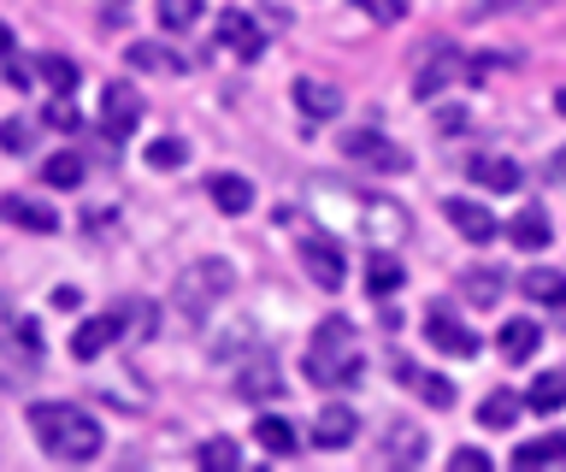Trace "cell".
<instances>
[{"mask_svg":"<svg viewBox=\"0 0 566 472\" xmlns=\"http://www.w3.org/2000/svg\"><path fill=\"white\" fill-rule=\"evenodd\" d=\"M30 437L65 466H83V461H95V454L106 449L101 419L88 408H77V401H35L30 408Z\"/></svg>","mask_w":566,"mask_h":472,"instance_id":"6da1fadb","label":"cell"},{"mask_svg":"<svg viewBox=\"0 0 566 472\" xmlns=\"http://www.w3.org/2000/svg\"><path fill=\"white\" fill-rule=\"evenodd\" d=\"M360 373H366V355H360L354 325L325 319L307 343V378L318 384V390H348V384H360Z\"/></svg>","mask_w":566,"mask_h":472,"instance_id":"7a4b0ae2","label":"cell"},{"mask_svg":"<svg viewBox=\"0 0 566 472\" xmlns=\"http://www.w3.org/2000/svg\"><path fill=\"white\" fill-rule=\"evenodd\" d=\"M230 284H237V266H230V260H195V266L177 277V307H184L189 319H207V313L230 295Z\"/></svg>","mask_w":566,"mask_h":472,"instance_id":"3957f363","label":"cell"},{"mask_svg":"<svg viewBox=\"0 0 566 472\" xmlns=\"http://www.w3.org/2000/svg\"><path fill=\"white\" fill-rule=\"evenodd\" d=\"M472 77V60L460 54V48H449V42H437L431 48V60L413 72V95L419 101H431V95H442V90H454V83H467Z\"/></svg>","mask_w":566,"mask_h":472,"instance_id":"277c9868","label":"cell"},{"mask_svg":"<svg viewBox=\"0 0 566 472\" xmlns=\"http://www.w3.org/2000/svg\"><path fill=\"white\" fill-rule=\"evenodd\" d=\"M301 272H307L318 290H343V277H348V254H343V242L307 231V237H301Z\"/></svg>","mask_w":566,"mask_h":472,"instance_id":"5b68a950","label":"cell"},{"mask_svg":"<svg viewBox=\"0 0 566 472\" xmlns=\"http://www.w3.org/2000/svg\"><path fill=\"white\" fill-rule=\"evenodd\" d=\"M424 343L431 348H442V355H454V360H472L478 355V331L460 319L454 307H424Z\"/></svg>","mask_w":566,"mask_h":472,"instance_id":"8992f818","label":"cell"},{"mask_svg":"<svg viewBox=\"0 0 566 472\" xmlns=\"http://www.w3.org/2000/svg\"><path fill=\"white\" fill-rule=\"evenodd\" d=\"M343 154H348V160H360V166H378V171H401L407 166V154L389 143L384 130H371V125L343 130Z\"/></svg>","mask_w":566,"mask_h":472,"instance_id":"52a82bcc","label":"cell"},{"mask_svg":"<svg viewBox=\"0 0 566 472\" xmlns=\"http://www.w3.org/2000/svg\"><path fill=\"white\" fill-rule=\"evenodd\" d=\"M142 125V90H130V83H106L101 90V130L113 136V143H124Z\"/></svg>","mask_w":566,"mask_h":472,"instance_id":"ba28073f","label":"cell"},{"mask_svg":"<svg viewBox=\"0 0 566 472\" xmlns=\"http://www.w3.org/2000/svg\"><path fill=\"white\" fill-rule=\"evenodd\" d=\"M124 319H130V313H101V319H83L77 331H71V355H77V360H101L106 348L130 331Z\"/></svg>","mask_w":566,"mask_h":472,"instance_id":"9c48e42d","label":"cell"},{"mask_svg":"<svg viewBox=\"0 0 566 472\" xmlns=\"http://www.w3.org/2000/svg\"><path fill=\"white\" fill-rule=\"evenodd\" d=\"M219 48H224V54H237V60L248 65V60H260V54H265V36H260V24L248 19V12L230 7V12H219Z\"/></svg>","mask_w":566,"mask_h":472,"instance_id":"30bf717a","label":"cell"},{"mask_svg":"<svg viewBox=\"0 0 566 472\" xmlns=\"http://www.w3.org/2000/svg\"><path fill=\"white\" fill-rule=\"evenodd\" d=\"M467 178L484 183V189H495V196H513V189L525 183V171L513 166L507 154H472V160H467Z\"/></svg>","mask_w":566,"mask_h":472,"instance_id":"8fae6325","label":"cell"},{"mask_svg":"<svg viewBox=\"0 0 566 472\" xmlns=\"http://www.w3.org/2000/svg\"><path fill=\"white\" fill-rule=\"evenodd\" d=\"M0 219L18 224V231H35V237L60 231V213H53L48 201H35V196H0Z\"/></svg>","mask_w":566,"mask_h":472,"instance_id":"7c38bea8","label":"cell"},{"mask_svg":"<svg viewBox=\"0 0 566 472\" xmlns=\"http://www.w3.org/2000/svg\"><path fill=\"white\" fill-rule=\"evenodd\" d=\"M354 437H360V413L343 408V401H331V408L313 419V443L318 449H348Z\"/></svg>","mask_w":566,"mask_h":472,"instance_id":"4fadbf2b","label":"cell"},{"mask_svg":"<svg viewBox=\"0 0 566 472\" xmlns=\"http://www.w3.org/2000/svg\"><path fill=\"white\" fill-rule=\"evenodd\" d=\"M207 196H212V207H219V213H248V207H254V183L242 178V171H212L207 178Z\"/></svg>","mask_w":566,"mask_h":472,"instance_id":"5bb4252c","label":"cell"},{"mask_svg":"<svg viewBox=\"0 0 566 472\" xmlns=\"http://www.w3.org/2000/svg\"><path fill=\"white\" fill-rule=\"evenodd\" d=\"M237 396H248V401H272V396H283V373L265 355H254L248 366H237Z\"/></svg>","mask_w":566,"mask_h":472,"instance_id":"9a60e30c","label":"cell"},{"mask_svg":"<svg viewBox=\"0 0 566 472\" xmlns=\"http://www.w3.org/2000/svg\"><path fill=\"white\" fill-rule=\"evenodd\" d=\"M442 213H449V224H454V231L467 237V242H490V237H495V219H490V207H484V201L454 196L449 207H442Z\"/></svg>","mask_w":566,"mask_h":472,"instance_id":"2e32d148","label":"cell"},{"mask_svg":"<svg viewBox=\"0 0 566 472\" xmlns=\"http://www.w3.org/2000/svg\"><path fill=\"white\" fill-rule=\"evenodd\" d=\"M507 237H513V249H525V254H537V249H548V242H555L543 207H525V213H513V219H507Z\"/></svg>","mask_w":566,"mask_h":472,"instance_id":"e0dca14e","label":"cell"},{"mask_svg":"<svg viewBox=\"0 0 566 472\" xmlns=\"http://www.w3.org/2000/svg\"><path fill=\"white\" fill-rule=\"evenodd\" d=\"M295 107L307 118H336L343 113V90H331V83H318V77H301L295 83Z\"/></svg>","mask_w":566,"mask_h":472,"instance_id":"ac0fdd59","label":"cell"},{"mask_svg":"<svg viewBox=\"0 0 566 472\" xmlns=\"http://www.w3.org/2000/svg\"><path fill=\"white\" fill-rule=\"evenodd\" d=\"M566 461V431H543L513 449V466H560Z\"/></svg>","mask_w":566,"mask_h":472,"instance_id":"d6986e66","label":"cell"},{"mask_svg":"<svg viewBox=\"0 0 566 472\" xmlns=\"http://www.w3.org/2000/svg\"><path fill=\"white\" fill-rule=\"evenodd\" d=\"M537 343H543V331L531 325V319H513V325H502V337H495V348H502V360H531L537 355Z\"/></svg>","mask_w":566,"mask_h":472,"instance_id":"ffe728a7","label":"cell"},{"mask_svg":"<svg viewBox=\"0 0 566 472\" xmlns=\"http://www.w3.org/2000/svg\"><path fill=\"white\" fill-rule=\"evenodd\" d=\"M384 454H389V466H419L424 461V431L419 426H389Z\"/></svg>","mask_w":566,"mask_h":472,"instance_id":"44dd1931","label":"cell"},{"mask_svg":"<svg viewBox=\"0 0 566 472\" xmlns=\"http://www.w3.org/2000/svg\"><path fill=\"white\" fill-rule=\"evenodd\" d=\"M407 284V272H401V260L396 254H371L366 260V295L378 302V295H396Z\"/></svg>","mask_w":566,"mask_h":472,"instance_id":"7402d4cb","label":"cell"},{"mask_svg":"<svg viewBox=\"0 0 566 472\" xmlns=\"http://www.w3.org/2000/svg\"><path fill=\"white\" fill-rule=\"evenodd\" d=\"M520 290L531 295V302H543V307H566V272L537 266V272H525V277H520Z\"/></svg>","mask_w":566,"mask_h":472,"instance_id":"603a6c76","label":"cell"},{"mask_svg":"<svg viewBox=\"0 0 566 472\" xmlns=\"http://www.w3.org/2000/svg\"><path fill=\"white\" fill-rule=\"evenodd\" d=\"M520 408H525V401L513 396V390H490L484 408H478V419H484V431H507L513 419H520Z\"/></svg>","mask_w":566,"mask_h":472,"instance_id":"cb8c5ba5","label":"cell"},{"mask_svg":"<svg viewBox=\"0 0 566 472\" xmlns=\"http://www.w3.org/2000/svg\"><path fill=\"white\" fill-rule=\"evenodd\" d=\"M460 290H467L472 295V307H495V302H502V272H495V266H478V272H467V277H460Z\"/></svg>","mask_w":566,"mask_h":472,"instance_id":"d4e9b609","label":"cell"},{"mask_svg":"<svg viewBox=\"0 0 566 472\" xmlns=\"http://www.w3.org/2000/svg\"><path fill=\"white\" fill-rule=\"evenodd\" d=\"M254 437H260L265 454H283V461L295 454V426H290V419H277V413H265L260 426H254Z\"/></svg>","mask_w":566,"mask_h":472,"instance_id":"484cf974","label":"cell"},{"mask_svg":"<svg viewBox=\"0 0 566 472\" xmlns=\"http://www.w3.org/2000/svg\"><path fill=\"white\" fill-rule=\"evenodd\" d=\"M560 401H566V366H560V373H543V378L525 390V408H531V413H548V408H560Z\"/></svg>","mask_w":566,"mask_h":472,"instance_id":"4316f807","label":"cell"},{"mask_svg":"<svg viewBox=\"0 0 566 472\" xmlns=\"http://www.w3.org/2000/svg\"><path fill=\"white\" fill-rule=\"evenodd\" d=\"M396 373H401V384H407V390H419L424 401H431V408H449V401H454V390H449V384H442V378H431V373H419V366H396Z\"/></svg>","mask_w":566,"mask_h":472,"instance_id":"83f0119b","label":"cell"},{"mask_svg":"<svg viewBox=\"0 0 566 472\" xmlns=\"http://www.w3.org/2000/svg\"><path fill=\"white\" fill-rule=\"evenodd\" d=\"M195 461L207 472H230V466H242V449H237V437H207V443L195 449Z\"/></svg>","mask_w":566,"mask_h":472,"instance_id":"f1b7e54d","label":"cell"},{"mask_svg":"<svg viewBox=\"0 0 566 472\" xmlns=\"http://www.w3.org/2000/svg\"><path fill=\"white\" fill-rule=\"evenodd\" d=\"M124 60L136 65V72H184V60L166 54V48H154V42H136V48H124Z\"/></svg>","mask_w":566,"mask_h":472,"instance_id":"f546056e","label":"cell"},{"mask_svg":"<svg viewBox=\"0 0 566 472\" xmlns=\"http://www.w3.org/2000/svg\"><path fill=\"white\" fill-rule=\"evenodd\" d=\"M42 183H53V189H77V183H83V160H77V154H48Z\"/></svg>","mask_w":566,"mask_h":472,"instance_id":"4dcf8cb0","label":"cell"},{"mask_svg":"<svg viewBox=\"0 0 566 472\" xmlns=\"http://www.w3.org/2000/svg\"><path fill=\"white\" fill-rule=\"evenodd\" d=\"M159 24L166 30H195L201 24V0H159Z\"/></svg>","mask_w":566,"mask_h":472,"instance_id":"1f68e13d","label":"cell"},{"mask_svg":"<svg viewBox=\"0 0 566 472\" xmlns=\"http://www.w3.org/2000/svg\"><path fill=\"white\" fill-rule=\"evenodd\" d=\"M42 83L53 95H71V90H77V65L60 60V54H42Z\"/></svg>","mask_w":566,"mask_h":472,"instance_id":"d6a6232c","label":"cell"},{"mask_svg":"<svg viewBox=\"0 0 566 472\" xmlns=\"http://www.w3.org/2000/svg\"><path fill=\"white\" fill-rule=\"evenodd\" d=\"M184 160H189V143H177V136H159V143L148 148V166H159V171H171Z\"/></svg>","mask_w":566,"mask_h":472,"instance_id":"836d02e7","label":"cell"},{"mask_svg":"<svg viewBox=\"0 0 566 472\" xmlns=\"http://www.w3.org/2000/svg\"><path fill=\"white\" fill-rule=\"evenodd\" d=\"M0 148H7V154H30V125H24V118H0Z\"/></svg>","mask_w":566,"mask_h":472,"instance_id":"e575fe53","label":"cell"},{"mask_svg":"<svg viewBox=\"0 0 566 472\" xmlns=\"http://www.w3.org/2000/svg\"><path fill=\"white\" fill-rule=\"evenodd\" d=\"M449 466H454V472H490V454H484V449H454Z\"/></svg>","mask_w":566,"mask_h":472,"instance_id":"d590c367","label":"cell"},{"mask_svg":"<svg viewBox=\"0 0 566 472\" xmlns=\"http://www.w3.org/2000/svg\"><path fill=\"white\" fill-rule=\"evenodd\" d=\"M48 125H60V130H77V113L65 107V95H60V101H53V107H48Z\"/></svg>","mask_w":566,"mask_h":472,"instance_id":"8d00e7d4","label":"cell"},{"mask_svg":"<svg viewBox=\"0 0 566 472\" xmlns=\"http://www.w3.org/2000/svg\"><path fill=\"white\" fill-rule=\"evenodd\" d=\"M437 125H442V136H454V130H467V113H442Z\"/></svg>","mask_w":566,"mask_h":472,"instance_id":"74e56055","label":"cell"},{"mask_svg":"<svg viewBox=\"0 0 566 472\" xmlns=\"http://www.w3.org/2000/svg\"><path fill=\"white\" fill-rule=\"evenodd\" d=\"M548 178H555V183H566V148L555 154V160H548Z\"/></svg>","mask_w":566,"mask_h":472,"instance_id":"f35d334b","label":"cell"},{"mask_svg":"<svg viewBox=\"0 0 566 472\" xmlns=\"http://www.w3.org/2000/svg\"><path fill=\"white\" fill-rule=\"evenodd\" d=\"M507 7H531V0H484L478 12H507Z\"/></svg>","mask_w":566,"mask_h":472,"instance_id":"ab89813d","label":"cell"},{"mask_svg":"<svg viewBox=\"0 0 566 472\" xmlns=\"http://www.w3.org/2000/svg\"><path fill=\"white\" fill-rule=\"evenodd\" d=\"M0 60H12V30L0 24Z\"/></svg>","mask_w":566,"mask_h":472,"instance_id":"60d3db41","label":"cell"},{"mask_svg":"<svg viewBox=\"0 0 566 472\" xmlns=\"http://www.w3.org/2000/svg\"><path fill=\"white\" fill-rule=\"evenodd\" d=\"M555 113H560V118H566V90H560V95H555Z\"/></svg>","mask_w":566,"mask_h":472,"instance_id":"b9f144b4","label":"cell"},{"mask_svg":"<svg viewBox=\"0 0 566 472\" xmlns=\"http://www.w3.org/2000/svg\"><path fill=\"white\" fill-rule=\"evenodd\" d=\"M354 7H366V12H378V0H354Z\"/></svg>","mask_w":566,"mask_h":472,"instance_id":"7bdbcfd3","label":"cell"}]
</instances>
